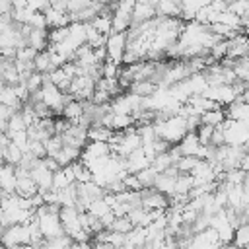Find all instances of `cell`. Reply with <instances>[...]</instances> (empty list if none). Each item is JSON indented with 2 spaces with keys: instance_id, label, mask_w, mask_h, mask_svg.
I'll list each match as a JSON object with an SVG mask.
<instances>
[{
  "instance_id": "cell-1",
  "label": "cell",
  "mask_w": 249,
  "mask_h": 249,
  "mask_svg": "<svg viewBox=\"0 0 249 249\" xmlns=\"http://www.w3.org/2000/svg\"><path fill=\"white\" fill-rule=\"evenodd\" d=\"M154 128H156V134L169 142L171 146L179 144L187 134H189V128H187V119L185 117H171L167 121H154Z\"/></svg>"
},
{
  "instance_id": "cell-2",
  "label": "cell",
  "mask_w": 249,
  "mask_h": 249,
  "mask_svg": "<svg viewBox=\"0 0 249 249\" xmlns=\"http://www.w3.org/2000/svg\"><path fill=\"white\" fill-rule=\"evenodd\" d=\"M2 243L6 249H12L16 245H31V224H27V226L16 224L10 228H4Z\"/></svg>"
},
{
  "instance_id": "cell-3",
  "label": "cell",
  "mask_w": 249,
  "mask_h": 249,
  "mask_svg": "<svg viewBox=\"0 0 249 249\" xmlns=\"http://www.w3.org/2000/svg\"><path fill=\"white\" fill-rule=\"evenodd\" d=\"M107 60H113L117 64H121L124 60V54H126V47H128V37H126V31L124 33H111L107 37Z\"/></svg>"
},
{
  "instance_id": "cell-4",
  "label": "cell",
  "mask_w": 249,
  "mask_h": 249,
  "mask_svg": "<svg viewBox=\"0 0 249 249\" xmlns=\"http://www.w3.org/2000/svg\"><path fill=\"white\" fill-rule=\"evenodd\" d=\"M202 95L208 97V99H212L218 105H228V107L231 103H235L237 97H239L235 86H228V84H224V86H210Z\"/></svg>"
},
{
  "instance_id": "cell-5",
  "label": "cell",
  "mask_w": 249,
  "mask_h": 249,
  "mask_svg": "<svg viewBox=\"0 0 249 249\" xmlns=\"http://www.w3.org/2000/svg\"><path fill=\"white\" fill-rule=\"evenodd\" d=\"M80 210L76 206H62L60 208V220H62V226H64V231L66 235H70L72 239L84 230L82 228V222H80Z\"/></svg>"
},
{
  "instance_id": "cell-6",
  "label": "cell",
  "mask_w": 249,
  "mask_h": 249,
  "mask_svg": "<svg viewBox=\"0 0 249 249\" xmlns=\"http://www.w3.org/2000/svg\"><path fill=\"white\" fill-rule=\"evenodd\" d=\"M169 204H171L169 196L160 193V191H156L154 187L142 191V206L146 210H167Z\"/></svg>"
},
{
  "instance_id": "cell-7",
  "label": "cell",
  "mask_w": 249,
  "mask_h": 249,
  "mask_svg": "<svg viewBox=\"0 0 249 249\" xmlns=\"http://www.w3.org/2000/svg\"><path fill=\"white\" fill-rule=\"evenodd\" d=\"M31 177H33V181L37 183L39 193H45V191H51V189H53L54 171H51V169L45 165V160H39V163L31 169Z\"/></svg>"
},
{
  "instance_id": "cell-8",
  "label": "cell",
  "mask_w": 249,
  "mask_h": 249,
  "mask_svg": "<svg viewBox=\"0 0 249 249\" xmlns=\"http://www.w3.org/2000/svg\"><path fill=\"white\" fill-rule=\"evenodd\" d=\"M152 167V160L146 156V152L142 148H138L136 152H132L128 158H126V171L132 173V175H138L140 171Z\"/></svg>"
},
{
  "instance_id": "cell-9",
  "label": "cell",
  "mask_w": 249,
  "mask_h": 249,
  "mask_svg": "<svg viewBox=\"0 0 249 249\" xmlns=\"http://www.w3.org/2000/svg\"><path fill=\"white\" fill-rule=\"evenodd\" d=\"M0 187H2V193H8V195L16 193V189H18L16 165H10V163L2 165V169H0Z\"/></svg>"
},
{
  "instance_id": "cell-10",
  "label": "cell",
  "mask_w": 249,
  "mask_h": 249,
  "mask_svg": "<svg viewBox=\"0 0 249 249\" xmlns=\"http://www.w3.org/2000/svg\"><path fill=\"white\" fill-rule=\"evenodd\" d=\"M113 12H115V8H105L101 14H97L95 16V19L91 21V25L101 33V35H111L113 33Z\"/></svg>"
},
{
  "instance_id": "cell-11",
  "label": "cell",
  "mask_w": 249,
  "mask_h": 249,
  "mask_svg": "<svg viewBox=\"0 0 249 249\" xmlns=\"http://www.w3.org/2000/svg\"><path fill=\"white\" fill-rule=\"evenodd\" d=\"M156 12L160 18H181L183 8L179 0H160L156 6Z\"/></svg>"
},
{
  "instance_id": "cell-12",
  "label": "cell",
  "mask_w": 249,
  "mask_h": 249,
  "mask_svg": "<svg viewBox=\"0 0 249 249\" xmlns=\"http://www.w3.org/2000/svg\"><path fill=\"white\" fill-rule=\"evenodd\" d=\"M27 47H33L37 53H43L49 49V31L47 29H33L27 35Z\"/></svg>"
},
{
  "instance_id": "cell-13",
  "label": "cell",
  "mask_w": 249,
  "mask_h": 249,
  "mask_svg": "<svg viewBox=\"0 0 249 249\" xmlns=\"http://www.w3.org/2000/svg\"><path fill=\"white\" fill-rule=\"evenodd\" d=\"M156 16H158V12H156L154 6L144 4V2H138V4L134 6V10H132V25H140V23H144V21H150V19H154Z\"/></svg>"
},
{
  "instance_id": "cell-14",
  "label": "cell",
  "mask_w": 249,
  "mask_h": 249,
  "mask_svg": "<svg viewBox=\"0 0 249 249\" xmlns=\"http://www.w3.org/2000/svg\"><path fill=\"white\" fill-rule=\"evenodd\" d=\"M179 152H181V156H193V158H196V154H198V150H200V138H198V134L196 132H189L179 144Z\"/></svg>"
},
{
  "instance_id": "cell-15",
  "label": "cell",
  "mask_w": 249,
  "mask_h": 249,
  "mask_svg": "<svg viewBox=\"0 0 249 249\" xmlns=\"http://www.w3.org/2000/svg\"><path fill=\"white\" fill-rule=\"evenodd\" d=\"M0 103L12 107V109H16V111H21V109H23V101L18 97L14 86H6V84H2V89H0Z\"/></svg>"
},
{
  "instance_id": "cell-16",
  "label": "cell",
  "mask_w": 249,
  "mask_h": 249,
  "mask_svg": "<svg viewBox=\"0 0 249 249\" xmlns=\"http://www.w3.org/2000/svg\"><path fill=\"white\" fill-rule=\"evenodd\" d=\"M62 117L68 119L72 124H76L82 117H84V103L78 101V99H72L64 105V111H62Z\"/></svg>"
},
{
  "instance_id": "cell-17",
  "label": "cell",
  "mask_w": 249,
  "mask_h": 249,
  "mask_svg": "<svg viewBox=\"0 0 249 249\" xmlns=\"http://www.w3.org/2000/svg\"><path fill=\"white\" fill-rule=\"evenodd\" d=\"M175 183H177V177H171L167 173H160L158 179H156L154 189L163 193V195H167V196H173L175 195Z\"/></svg>"
},
{
  "instance_id": "cell-18",
  "label": "cell",
  "mask_w": 249,
  "mask_h": 249,
  "mask_svg": "<svg viewBox=\"0 0 249 249\" xmlns=\"http://www.w3.org/2000/svg\"><path fill=\"white\" fill-rule=\"evenodd\" d=\"M158 88L160 86L156 82H152V80H140V82H132V86L128 89L132 93L140 95V97H150V95H154L158 91Z\"/></svg>"
},
{
  "instance_id": "cell-19",
  "label": "cell",
  "mask_w": 249,
  "mask_h": 249,
  "mask_svg": "<svg viewBox=\"0 0 249 249\" xmlns=\"http://www.w3.org/2000/svg\"><path fill=\"white\" fill-rule=\"evenodd\" d=\"M111 111H113L115 115H132L134 109H132V103H130L128 93L113 97V101H111Z\"/></svg>"
},
{
  "instance_id": "cell-20",
  "label": "cell",
  "mask_w": 249,
  "mask_h": 249,
  "mask_svg": "<svg viewBox=\"0 0 249 249\" xmlns=\"http://www.w3.org/2000/svg\"><path fill=\"white\" fill-rule=\"evenodd\" d=\"M88 136L93 142H111L113 136H115V130L107 128V126H101V124H93V126H89Z\"/></svg>"
},
{
  "instance_id": "cell-21",
  "label": "cell",
  "mask_w": 249,
  "mask_h": 249,
  "mask_svg": "<svg viewBox=\"0 0 249 249\" xmlns=\"http://www.w3.org/2000/svg\"><path fill=\"white\" fill-rule=\"evenodd\" d=\"M23 156H25V152L21 148H18L14 142L8 148H2V160H4V163H10V165H16L18 167L21 163Z\"/></svg>"
},
{
  "instance_id": "cell-22",
  "label": "cell",
  "mask_w": 249,
  "mask_h": 249,
  "mask_svg": "<svg viewBox=\"0 0 249 249\" xmlns=\"http://www.w3.org/2000/svg\"><path fill=\"white\" fill-rule=\"evenodd\" d=\"M49 76H51V82H53L60 91H64V93H68V91H70L72 78L66 74V70H64V68H56V70H53Z\"/></svg>"
},
{
  "instance_id": "cell-23",
  "label": "cell",
  "mask_w": 249,
  "mask_h": 249,
  "mask_svg": "<svg viewBox=\"0 0 249 249\" xmlns=\"http://www.w3.org/2000/svg\"><path fill=\"white\" fill-rule=\"evenodd\" d=\"M53 70H54L53 56H51V51L47 49V51H43V53L37 54V58H35V72H39V74H51Z\"/></svg>"
},
{
  "instance_id": "cell-24",
  "label": "cell",
  "mask_w": 249,
  "mask_h": 249,
  "mask_svg": "<svg viewBox=\"0 0 249 249\" xmlns=\"http://www.w3.org/2000/svg\"><path fill=\"white\" fill-rule=\"evenodd\" d=\"M228 121V113L226 109H212V111H206L202 115V124H210V126H220Z\"/></svg>"
},
{
  "instance_id": "cell-25",
  "label": "cell",
  "mask_w": 249,
  "mask_h": 249,
  "mask_svg": "<svg viewBox=\"0 0 249 249\" xmlns=\"http://www.w3.org/2000/svg\"><path fill=\"white\" fill-rule=\"evenodd\" d=\"M136 121H134V117L132 115H115L113 113V123H111V128L115 130V132H126V130H130L132 128V124H134Z\"/></svg>"
},
{
  "instance_id": "cell-26",
  "label": "cell",
  "mask_w": 249,
  "mask_h": 249,
  "mask_svg": "<svg viewBox=\"0 0 249 249\" xmlns=\"http://www.w3.org/2000/svg\"><path fill=\"white\" fill-rule=\"evenodd\" d=\"M126 243H130L134 247H144L148 243V231H146V228L136 226L132 231H128L126 233Z\"/></svg>"
},
{
  "instance_id": "cell-27",
  "label": "cell",
  "mask_w": 249,
  "mask_h": 249,
  "mask_svg": "<svg viewBox=\"0 0 249 249\" xmlns=\"http://www.w3.org/2000/svg\"><path fill=\"white\" fill-rule=\"evenodd\" d=\"M88 212L89 214H93L95 218H103V216H107L109 212H113V208H111V204L105 200V196L103 198H97V200H93L89 206H88Z\"/></svg>"
},
{
  "instance_id": "cell-28",
  "label": "cell",
  "mask_w": 249,
  "mask_h": 249,
  "mask_svg": "<svg viewBox=\"0 0 249 249\" xmlns=\"http://www.w3.org/2000/svg\"><path fill=\"white\" fill-rule=\"evenodd\" d=\"M233 245L239 249H249V222L241 224L233 233Z\"/></svg>"
},
{
  "instance_id": "cell-29",
  "label": "cell",
  "mask_w": 249,
  "mask_h": 249,
  "mask_svg": "<svg viewBox=\"0 0 249 249\" xmlns=\"http://www.w3.org/2000/svg\"><path fill=\"white\" fill-rule=\"evenodd\" d=\"M70 35V27H54L49 29V45H60L68 39Z\"/></svg>"
},
{
  "instance_id": "cell-30",
  "label": "cell",
  "mask_w": 249,
  "mask_h": 249,
  "mask_svg": "<svg viewBox=\"0 0 249 249\" xmlns=\"http://www.w3.org/2000/svg\"><path fill=\"white\" fill-rule=\"evenodd\" d=\"M136 226L132 224V220L128 218V216H121V218H115V222H113V226L109 228V230H113V231H117V233H128V231H132Z\"/></svg>"
},
{
  "instance_id": "cell-31",
  "label": "cell",
  "mask_w": 249,
  "mask_h": 249,
  "mask_svg": "<svg viewBox=\"0 0 249 249\" xmlns=\"http://www.w3.org/2000/svg\"><path fill=\"white\" fill-rule=\"evenodd\" d=\"M70 185H74V183L68 179V175H66L64 169L54 171V177H53V191H64V189H68Z\"/></svg>"
},
{
  "instance_id": "cell-32",
  "label": "cell",
  "mask_w": 249,
  "mask_h": 249,
  "mask_svg": "<svg viewBox=\"0 0 249 249\" xmlns=\"http://www.w3.org/2000/svg\"><path fill=\"white\" fill-rule=\"evenodd\" d=\"M158 175H160V173H158L154 167H148V169H144V171L138 173V179H140V183L144 185V189H152V187L156 185Z\"/></svg>"
},
{
  "instance_id": "cell-33",
  "label": "cell",
  "mask_w": 249,
  "mask_h": 249,
  "mask_svg": "<svg viewBox=\"0 0 249 249\" xmlns=\"http://www.w3.org/2000/svg\"><path fill=\"white\" fill-rule=\"evenodd\" d=\"M200 160L198 158H193V156H183V158H179V161L175 163V167L181 171V173H191L195 167H196V163H198Z\"/></svg>"
},
{
  "instance_id": "cell-34",
  "label": "cell",
  "mask_w": 249,
  "mask_h": 249,
  "mask_svg": "<svg viewBox=\"0 0 249 249\" xmlns=\"http://www.w3.org/2000/svg\"><path fill=\"white\" fill-rule=\"evenodd\" d=\"M228 10L239 18H245V16H249V0H231Z\"/></svg>"
},
{
  "instance_id": "cell-35",
  "label": "cell",
  "mask_w": 249,
  "mask_h": 249,
  "mask_svg": "<svg viewBox=\"0 0 249 249\" xmlns=\"http://www.w3.org/2000/svg\"><path fill=\"white\" fill-rule=\"evenodd\" d=\"M37 54H39V53H37L33 47H23V49L18 51L16 60H19V62H35Z\"/></svg>"
},
{
  "instance_id": "cell-36",
  "label": "cell",
  "mask_w": 249,
  "mask_h": 249,
  "mask_svg": "<svg viewBox=\"0 0 249 249\" xmlns=\"http://www.w3.org/2000/svg\"><path fill=\"white\" fill-rule=\"evenodd\" d=\"M214 128H216V126H210V124H200V128L196 130V134H198V138H200V144L210 146V142H212V134H214Z\"/></svg>"
},
{
  "instance_id": "cell-37",
  "label": "cell",
  "mask_w": 249,
  "mask_h": 249,
  "mask_svg": "<svg viewBox=\"0 0 249 249\" xmlns=\"http://www.w3.org/2000/svg\"><path fill=\"white\" fill-rule=\"evenodd\" d=\"M93 0H68V14H78L91 6Z\"/></svg>"
},
{
  "instance_id": "cell-38",
  "label": "cell",
  "mask_w": 249,
  "mask_h": 249,
  "mask_svg": "<svg viewBox=\"0 0 249 249\" xmlns=\"http://www.w3.org/2000/svg\"><path fill=\"white\" fill-rule=\"evenodd\" d=\"M27 25H31L33 29H47V27H49V25H47V18H45L43 12H35L33 18H31V21H29Z\"/></svg>"
},
{
  "instance_id": "cell-39",
  "label": "cell",
  "mask_w": 249,
  "mask_h": 249,
  "mask_svg": "<svg viewBox=\"0 0 249 249\" xmlns=\"http://www.w3.org/2000/svg\"><path fill=\"white\" fill-rule=\"evenodd\" d=\"M124 185H126L128 191H144V185L140 183L138 175H132V173H128V175L124 177Z\"/></svg>"
},
{
  "instance_id": "cell-40",
  "label": "cell",
  "mask_w": 249,
  "mask_h": 249,
  "mask_svg": "<svg viewBox=\"0 0 249 249\" xmlns=\"http://www.w3.org/2000/svg\"><path fill=\"white\" fill-rule=\"evenodd\" d=\"M27 6L33 10V12H47L53 4H51V0H27Z\"/></svg>"
},
{
  "instance_id": "cell-41",
  "label": "cell",
  "mask_w": 249,
  "mask_h": 249,
  "mask_svg": "<svg viewBox=\"0 0 249 249\" xmlns=\"http://www.w3.org/2000/svg\"><path fill=\"white\" fill-rule=\"evenodd\" d=\"M45 165H47L51 171H58V169H62V167H60V163H58L54 158H51V156H47V158H45Z\"/></svg>"
},
{
  "instance_id": "cell-42",
  "label": "cell",
  "mask_w": 249,
  "mask_h": 249,
  "mask_svg": "<svg viewBox=\"0 0 249 249\" xmlns=\"http://www.w3.org/2000/svg\"><path fill=\"white\" fill-rule=\"evenodd\" d=\"M239 169H243L245 173L249 171V154H245V156H243V160H241V165H239Z\"/></svg>"
},
{
  "instance_id": "cell-43",
  "label": "cell",
  "mask_w": 249,
  "mask_h": 249,
  "mask_svg": "<svg viewBox=\"0 0 249 249\" xmlns=\"http://www.w3.org/2000/svg\"><path fill=\"white\" fill-rule=\"evenodd\" d=\"M119 249H138V247H134V245H130V243H126V245H123V247H119Z\"/></svg>"
},
{
  "instance_id": "cell-44",
  "label": "cell",
  "mask_w": 249,
  "mask_h": 249,
  "mask_svg": "<svg viewBox=\"0 0 249 249\" xmlns=\"http://www.w3.org/2000/svg\"><path fill=\"white\" fill-rule=\"evenodd\" d=\"M212 2H214V0H200V4H202V6H210Z\"/></svg>"
},
{
  "instance_id": "cell-45",
  "label": "cell",
  "mask_w": 249,
  "mask_h": 249,
  "mask_svg": "<svg viewBox=\"0 0 249 249\" xmlns=\"http://www.w3.org/2000/svg\"><path fill=\"white\" fill-rule=\"evenodd\" d=\"M126 2H130V4H134V6L138 4V0H126Z\"/></svg>"
},
{
  "instance_id": "cell-46",
  "label": "cell",
  "mask_w": 249,
  "mask_h": 249,
  "mask_svg": "<svg viewBox=\"0 0 249 249\" xmlns=\"http://www.w3.org/2000/svg\"><path fill=\"white\" fill-rule=\"evenodd\" d=\"M220 2H226V4H230V2H231V0H220Z\"/></svg>"
},
{
  "instance_id": "cell-47",
  "label": "cell",
  "mask_w": 249,
  "mask_h": 249,
  "mask_svg": "<svg viewBox=\"0 0 249 249\" xmlns=\"http://www.w3.org/2000/svg\"><path fill=\"white\" fill-rule=\"evenodd\" d=\"M179 2H181V0H179Z\"/></svg>"
}]
</instances>
